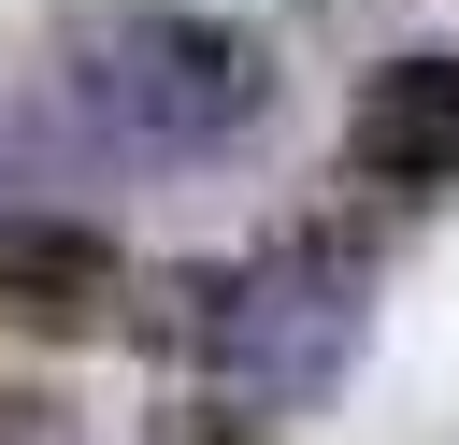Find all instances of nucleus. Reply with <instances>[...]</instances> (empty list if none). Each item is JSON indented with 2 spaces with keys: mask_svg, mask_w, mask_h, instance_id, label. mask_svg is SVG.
Returning <instances> with one entry per match:
<instances>
[{
  "mask_svg": "<svg viewBox=\"0 0 459 445\" xmlns=\"http://www.w3.org/2000/svg\"><path fill=\"white\" fill-rule=\"evenodd\" d=\"M115 244L100 230H72V215H0V330H29V345H86V330H115Z\"/></svg>",
  "mask_w": 459,
  "mask_h": 445,
  "instance_id": "20e7f679",
  "label": "nucleus"
},
{
  "mask_svg": "<svg viewBox=\"0 0 459 445\" xmlns=\"http://www.w3.org/2000/svg\"><path fill=\"white\" fill-rule=\"evenodd\" d=\"M43 115L100 158H215L273 115V43L186 0H72L43 43Z\"/></svg>",
  "mask_w": 459,
  "mask_h": 445,
  "instance_id": "f257e3e1",
  "label": "nucleus"
},
{
  "mask_svg": "<svg viewBox=\"0 0 459 445\" xmlns=\"http://www.w3.org/2000/svg\"><path fill=\"white\" fill-rule=\"evenodd\" d=\"M344 172H373V187H459V43H402L344 100Z\"/></svg>",
  "mask_w": 459,
  "mask_h": 445,
  "instance_id": "7ed1b4c3",
  "label": "nucleus"
},
{
  "mask_svg": "<svg viewBox=\"0 0 459 445\" xmlns=\"http://www.w3.org/2000/svg\"><path fill=\"white\" fill-rule=\"evenodd\" d=\"M359 330H373V287H359V258H330V244H273L258 273H230V287H215V316H201V359H215V388H230V402H258V416H301V402H330V388H344Z\"/></svg>",
  "mask_w": 459,
  "mask_h": 445,
  "instance_id": "f03ea898",
  "label": "nucleus"
}]
</instances>
